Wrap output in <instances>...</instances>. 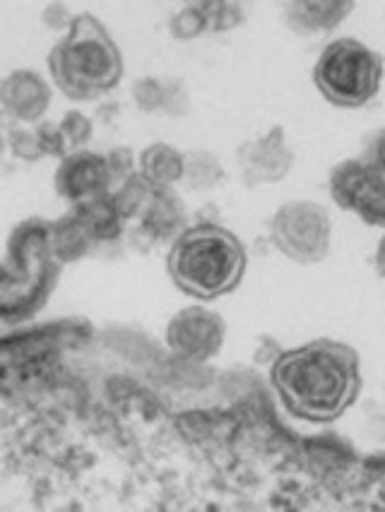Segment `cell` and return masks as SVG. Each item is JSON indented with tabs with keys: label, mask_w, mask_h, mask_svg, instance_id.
Masks as SVG:
<instances>
[{
	"label": "cell",
	"mask_w": 385,
	"mask_h": 512,
	"mask_svg": "<svg viewBox=\"0 0 385 512\" xmlns=\"http://www.w3.org/2000/svg\"><path fill=\"white\" fill-rule=\"evenodd\" d=\"M270 383L296 419L333 424L357 402L364 380L357 349L335 339H313L277 356Z\"/></svg>",
	"instance_id": "1"
},
{
	"label": "cell",
	"mask_w": 385,
	"mask_h": 512,
	"mask_svg": "<svg viewBox=\"0 0 385 512\" xmlns=\"http://www.w3.org/2000/svg\"><path fill=\"white\" fill-rule=\"evenodd\" d=\"M248 255L241 238L227 226L200 222L171 241L167 272L174 287L200 301L227 296L246 275Z\"/></svg>",
	"instance_id": "2"
},
{
	"label": "cell",
	"mask_w": 385,
	"mask_h": 512,
	"mask_svg": "<svg viewBox=\"0 0 385 512\" xmlns=\"http://www.w3.org/2000/svg\"><path fill=\"white\" fill-rule=\"evenodd\" d=\"M63 265L51 243V222L29 217L8 238L0 279V318L5 325H20L34 318L49 303Z\"/></svg>",
	"instance_id": "3"
},
{
	"label": "cell",
	"mask_w": 385,
	"mask_h": 512,
	"mask_svg": "<svg viewBox=\"0 0 385 512\" xmlns=\"http://www.w3.org/2000/svg\"><path fill=\"white\" fill-rule=\"evenodd\" d=\"M53 85L73 101H92L123 80L121 49L94 15H75L73 25L49 53Z\"/></svg>",
	"instance_id": "4"
},
{
	"label": "cell",
	"mask_w": 385,
	"mask_h": 512,
	"mask_svg": "<svg viewBox=\"0 0 385 512\" xmlns=\"http://www.w3.org/2000/svg\"><path fill=\"white\" fill-rule=\"evenodd\" d=\"M385 63L378 51L354 37L330 41L313 65V82L337 109H361L378 97Z\"/></svg>",
	"instance_id": "5"
},
{
	"label": "cell",
	"mask_w": 385,
	"mask_h": 512,
	"mask_svg": "<svg viewBox=\"0 0 385 512\" xmlns=\"http://www.w3.org/2000/svg\"><path fill=\"white\" fill-rule=\"evenodd\" d=\"M270 238L292 263L316 265L330 253L333 217L318 202L292 200L272 214Z\"/></svg>",
	"instance_id": "6"
},
{
	"label": "cell",
	"mask_w": 385,
	"mask_h": 512,
	"mask_svg": "<svg viewBox=\"0 0 385 512\" xmlns=\"http://www.w3.org/2000/svg\"><path fill=\"white\" fill-rule=\"evenodd\" d=\"M330 198L364 224L385 229V176L361 159H345L330 171Z\"/></svg>",
	"instance_id": "7"
},
{
	"label": "cell",
	"mask_w": 385,
	"mask_h": 512,
	"mask_svg": "<svg viewBox=\"0 0 385 512\" xmlns=\"http://www.w3.org/2000/svg\"><path fill=\"white\" fill-rule=\"evenodd\" d=\"M227 323L217 311L205 306L181 308L167 325L169 349L188 363H205L222 351Z\"/></svg>",
	"instance_id": "8"
},
{
	"label": "cell",
	"mask_w": 385,
	"mask_h": 512,
	"mask_svg": "<svg viewBox=\"0 0 385 512\" xmlns=\"http://www.w3.org/2000/svg\"><path fill=\"white\" fill-rule=\"evenodd\" d=\"M294 147L289 145L287 130L275 125L258 138L241 142L236 150L241 181L246 188H260L280 183L294 169Z\"/></svg>",
	"instance_id": "9"
},
{
	"label": "cell",
	"mask_w": 385,
	"mask_h": 512,
	"mask_svg": "<svg viewBox=\"0 0 385 512\" xmlns=\"http://www.w3.org/2000/svg\"><path fill=\"white\" fill-rule=\"evenodd\" d=\"M53 188L73 207L109 195L114 190V176H111L106 154L90 150L68 154L58 162L56 174H53Z\"/></svg>",
	"instance_id": "10"
},
{
	"label": "cell",
	"mask_w": 385,
	"mask_h": 512,
	"mask_svg": "<svg viewBox=\"0 0 385 512\" xmlns=\"http://www.w3.org/2000/svg\"><path fill=\"white\" fill-rule=\"evenodd\" d=\"M90 335L92 327L87 320L68 318L61 320V323L34 327V330L5 337L3 344H0V351H3V361L17 356V366H20V363H34L37 359L44 361L63 349L80 347L82 342L90 339Z\"/></svg>",
	"instance_id": "11"
},
{
	"label": "cell",
	"mask_w": 385,
	"mask_h": 512,
	"mask_svg": "<svg viewBox=\"0 0 385 512\" xmlns=\"http://www.w3.org/2000/svg\"><path fill=\"white\" fill-rule=\"evenodd\" d=\"M51 85L34 70H15L3 80L0 101L8 116L20 123H41L51 106Z\"/></svg>",
	"instance_id": "12"
},
{
	"label": "cell",
	"mask_w": 385,
	"mask_h": 512,
	"mask_svg": "<svg viewBox=\"0 0 385 512\" xmlns=\"http://www.w3.org/2000/svg\"><path fill=\"white\" fill-rule=\"evenodd\" d=\"M354 8V0H292L282 5V15L294 34L316 37L340 27Z\"/></svg>",
	"instance_id": "13"
},
{
	"label": "cell",
	"mask_w": 385,
	"mask_h": 512,
	"mask_svg": "<svg viewBox=\"0 0 385 512\" xmlns=\"http://www.w3.org/2000/svg\"><path fill=\"white\" fill-rule=\"evenodd\" d=\"M138 219L140 231L150 241H174L186 229V207L171 188H157Z\"/></svg>",
	"instance_id": "14"
},
{
	"label": "cell",
	"mask_w": 385,
	"mask_h": 512,
	"mask_svg": "<svg viewBox=\"0 0 385 512\" xmlns=\"http://www.w3.org/2000/svg\"><path fill=\"white\" fill-rule=\"evenodd\" d=\"M51 243L53 253H56L58 263L70 265L77 263V260L87 258L97 246L90 229H87L85 222L80 219L73 207H70L68 214H63L61 219L51 222Z\"/></svg>",
	"instance_id": "15"
},
{
	"label": "cell",
	"mask_w": 385,
	"mask_h": 512,
	"mask_svg": "<svg viewBox=\"0 0 385 512\" xmlns=\"http://www.w3.org/2000/svg\"><path fill=\"white\" fill-rule=\"evenodd\" d=\"M183 164H186V154L167 142H154L138 157V171L154 188H174L183 181Z\"/></svg>",
	"instance_id": "16"
},
{
	"label": "cell",
	"mask_w": 385,
	"mask_h": 512,
	"mask_svg": "<svg viewBox=\"0 0 385 512\" xmlns=\"http://www.w3.org/2000/svg\"><path fill=\"white\" fill-rule=\"evenodd\" d=\"M73 210L80 214V219L85 222L87 229L97 246L102 243H114L116 238H121L123 229H126L128 219L123 217L114 198L109 195H102V198H94L90 202H82V205H75Z\"/></svg>",
	"instance_id": "17"
},
{
	"label": "cell",
	"mask_w": 385,
	"mask_h": 512,
	"mask_svg": "<svg viewBox=\"0 0 385 512\" xmlns=\"http://www.w3.org/2000/svg\"><path fill=\"white\" fill-rule=\"evenodd\" d=\"M224 181V166L219 162L217 154L207 150H193L186 154L183 164V183L195 193L217 188Z\"/></svg>",
	"instance_id": "18"
},
{
	"label": "cell",
	"mask_w": 385,
	"mask_h": 512,
	"mask_svg": "<svg viewBox=\"0 0 385 512\" xmlns=\"http://www.w3.org/2000/svg\"><path fill=\"white\" fill-rule=\"evenodd\" d=\"M154 193H157V188H154L152 183L138 171V174L126 178L123 183H118V186L111 190V198H114L123 217L138 219L142 210L147 207V202L152 200Z\"/></svg>",
	"instance_id": "19"
},
{
	"label": "cell",
	"mask_w": 385,
	"mask_h": 512,
	"mask_svg": "<svg viewBox=\"0 0 385 512\" xmlns=\"http://www.w3.org/2000/svg\"><path fill=\"white\" fill-rule=\"evenodd\" d=\"M169 32L171 37L179 41H191L203 37V34L210 32L207 27V17L203 10V3H186L183 8L169 20Z\"/></svg>",
	"instance_id": "20"
},
{
	"label": "cell",
	"mask_w": 385,
	"mask_h": 512,
	"mask_svg": "<svg viewBox=\"0 0 385 512\" xmlns=\"http://www.w3.org/2000/svg\"><path fill=\"white\" fill-rule=\"evenodd\" d=\"M200 3H203L207 27L215 34L236 29L246 17L244 3H229V0H200Z\"/></svg>",
	"instance_id": "21"
},
{
	"label": "cell",
	"mask_w": 385,
	"mask_h": 512,
	"mask_svg": "<svg viewBox=\"0 0 385 512\" xmlns=\"http://www.w3.org/2000/svg\"><path fill=\"white\" fill-rule=\"evenodd\" d=\"M130 94H133L135 106H138L142 113L164 111V101H167V80H159V77H140L133 85V89H130Z\"/></svg>",
	"instance_id": "22"
},
{
	"label": "cell",
	"mask_w": 385,
	"mask_h": 512,
	"mask_svg": "<svg viewBox=\"0 0 385 512\" xmlns=\"http://www.w3.org/2000/svg\"><path fill=\"white\" fill-rule=\"evenodd\" d=\"M58 125H61L63 138L70 147V154L77 150H85V145L92 140V135H94L92 121L80 111H68L61 121H58Z\"/></svg>",
	"instance_id": "23"
},
{
	"label": "cell",
	"mask_w": 385,
	"mask_h": 512,
	"mask_svg": "<svg viewBox=\"0 0 385 512\" xmlns=\"http://www.w3.org/2000/svg\"><path fill=\"white\" fill-rule=\"evenodd\" d=\"M8 147L13 150L17 159H22V162H39V159L46 157L44 150H41L37 130L13 128L8 133Z\"/></svg>",
	"instance_id": "24"
},
{
	"label": "cell",
	"mask_w": 385,
	"mask_h": 512,
	"mask_svg": "<svg viewBox=\"0 0 385 512\" xmlns=\"http://www.w3.org/2000/svg\"><path fill=\"white\" fill-rule=\"evenodd\" d=\"M37 135H39V142H41V150H44L46 157H56L58 162L65 159L70 154V147L68 142L63 138V130L61 125L53 123V121H41L37 123Z\"/></svg>",
	"instance_id": "25"
},
{
	"label": "cell",
	"mask_w": 385,
	"mask_h": 512,
	"mask_svg": "<svg viewBox=\"0 0 385 512\" xmlns=\"http://www.w3.org/2000/svg\"><path fill=\"white\" fill-rule=\"evenodd\" d=\"M106 162H109L111 176H114V188L118 183H123L126 178L138 174V162H135V154L128 147H114L106 154Z\"/></svg>",
	"instance_id": "26"
},
{
	"label": "cell",
	"mask_w": 385,
	"mask_h": 512,
	"mask_svg": "<svg viewBox=\"0 0 385 512\" xmlns=\"http://www.w3.org/2000/svg\"><path fill=\"white\" fill-rule=\"evenodd\" d=\"M191 109V97H188V89L183 87L179 80H167V101H164V113L167 116H186Z\"/></svg>",
	"instance_id": "27"
},
{
	"label": "cell",
	"mask_w": 385,
	"mask_h": 512,
	"mask_svg": "<svg viewBox=\"0 0 385 512\" xmlns=\"http://www.w3.org/2000/svg\"><path fill=\"white\" fill-rule=\"evenodd\" d=\"M41 20H44V25L49 29H65V32H68L70 25H73L75 15H70L68 5L65 3H49L46 5L44 15H41Z\"/></svg>",
	"instance_id": "28"
},
{
	"label": "cell",
	"mask_w": 385,
	"mask_h": 512,
	"mask_svg": "<svg viewBox=\"0 0 385 512\" xmlns=\"http://www.w3.org/2000/svg\"><path fill=\"white\" fill-rule=\"evenodd\" d=\"M364 159L378 171V174L385 176V128L378 130V133L369 140Z\"/></svg>",
	"instance_id": "29"
},
{
	"label": "cell",
	"mask_w": 385,
	"mask_h": 512,
	"mask_svg": "<svg viewBox=\"0 0 385 512\" xmlns=\"http://www.w3.org/2000/svg\"><path fill=\"white\" fill-rule=\"evenodd\" d=\"M373 263H376V270L381 279H385V234L381 241H378V248H376V255H373Z\"/></svg>",
	"instance_id": "30"
}]
</instances>
